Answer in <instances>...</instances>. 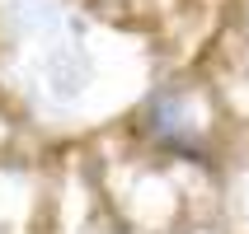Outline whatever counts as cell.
Wrapping results in <instances>:
<instances>
[{
	"mask_svg": "<svg viewBox=\"0 0 249 234\" xmlns=\"http://www.w3.org/2000/svg\"><path fill=\"white\" fill-rule=\"evenodd\" d=\"M137 136L151 150L169 155V159H188V164L212 169V140L202 136V126L188 117L179 89H151L137 108Z\"/></svg>",
	"mask_w": 249,
	"mask_h": 234,
	"instance_id": "6da1fadb",
	"label": "cell"
}]
</instances>
